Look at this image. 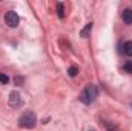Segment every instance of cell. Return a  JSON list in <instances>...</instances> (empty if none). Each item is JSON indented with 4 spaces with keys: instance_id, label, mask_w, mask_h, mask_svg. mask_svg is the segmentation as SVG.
I'll return each instance as SVG.
<instances>
[{
    "instance_id": "cell-1",
    "label": "cell",
    "mask_w": 132,
    "mask_h": 131,
    "mask_svg": "<svg viewBox=\"0 0 132 131\" xmlns=\"http://www.w3.org/2000/svg\"><path fill=\"white\" fill-rule=\"evenodd\" d=\"M97 97H98V88H97L95 85H88V86L81 91V94H80V100H81L85 105H91Z\"/></svg>"
},
{
    "instance_id": "cell-2",
    "label": "cell",
    "mask_w": 132,
    "mask_h": 131,
    "mask_svg": "<svg viewBox=\"0 0 132 131\" xmlns=\"http://www.w3.org/2000/svg\"><path fill=\"white\" fill-rule=\"evenodd\" d=\"M35 123H37V117H35V114H34L32 111L25 113V114L20 117V120H19V125H20L22 128H26V130L34 128Z\"/></svg>"
},
{
    "instance_id": "cell-3",
    "label": "cell",
    "mask_w": 132,
    "mask_h": 131,
    "mask_svg": "<svg viewBox=\"0 0 132 131\" xmlns=\"http://www.w3.org/2000/svg\"><path fill=\"white\" fill-rule=\"evenodd\" d=\"M5 22H6V25H8L9 28H17V25L20 23V17L17 16V12L8 11V12L5 14Z\"/></svg>"
},
{
    "instance_id": "cell-4",
    "label": "cell",
    "mask_w": 132,
    "mask_h": 131,
    "mask_svg": "<svg viewBox=\"0 0 132 131\" xmlns=\"http://www.w3.org/2000/svg\"><path fill=\"white\" fill-rule=\"evenodd\" d=\"M9 105H11L12 108H19V106L22 105V96H20L17 91H12V93L9 94Z\"/></svg>"
},
{
    "instance_id": "cell-5",
    "label": "cell",
    "mask_w": 132,
    "mask_h": 131,
    "mask_svg": "<svg viewBox=\"0 0 132 131\" xmlns=\"http://www.w3.org/2000/svg\"><path fill=\"white\" fill-rule=\"evenodd\" d=\"M121 19H123V22L125 23H128V25H131L132 23V9H125L123 12H121Z\"/></svg>"
},
{
    "instance_id": "cell-6",
    "label": "cell",
    "mask_w": 132,
    "mask_h": 131,
    "mask_svg": "<svg viewBox=\"0 0 132 131\" xmlns=\"http://www.w3.org/2000/svg\"><path fill=\"white\" fill-rule=\"evenodd\" d=\"M121 53L123 54H126V56H132V42L131 40H128V42H125L123 45H121Z\"/></svg>"
},
{
    "instance_id": "cell-7",
    "label": "cell",
    "mask_w": 132,
    "mask_h": 131,
    "mask_svg": "<svg viewBox=\"0 0 132 131\" xmlns=\"http://www.w3.org/2000/svg\"><path fill=\"white\" fill-rule=\"evenodd\" d=\"M57 14H59V17H60V19H63V17L66 16V12H65V5H63L62 2H59V3H57Z\"/></svg>"
},
{
    "instance_id": "cell-8",
    "label": "cell",
    "mask_w": 132,
    "mask_h": 131,
    "mask_svg": "<svg viewBox=\"0 0 132 131\" xmlns=\"http://www.w3.org/2000/svg\"><path fill=\"white\" fill-rule=\"evenodd\" d=\"M91 31H92V23H88V25H86V26L80 31V35H81V37H88Z\"/></svg>"
},
{
    "instance_id": "cell-9",
    "label": "cell",
    "mask_w": 132,
    "mask_h": 131,
    "mask_svg": "<svg viewBox=\"0 0 132 131\" xmlns=\"http://www.w3.org/2000/svg\"><path fill=\"white\" fill-rule=\"evenodd\" d=\"M68 74H69V76H71V77H75V76H77V74H78V69H77V68H75V66H71V68H69V69H68Z\"/></svg>"
},
{
    "instance_id": "cell-10",
    "label": "cell",
    "mask_w": 132,
    "mask_h": 131,
    "mask_svg": "<svg viewBox=\"0 0 132 131\" xmlns=\"http://www.w3.org/2000/svg\"><path fill=\"white\" fill-rule=\"evenodd\" d=\"M8 82H9V77H8L6 74L0 72V83H8Z\"/></svg>"
},
{
    "instance_id": "cell-11",
    "label": "cell",
    "mask_w": 132,
    "mask_h": 131,
    "mask_svg": "<svg viewBox=\"0 0 132 131\" xmlns=\"http://www.w3.org/2000/svg\"><path fill=\"white\" fill-rule=\"evenodd\" d=\"M123 68H125V71H126V72H129V74H132V62H126Z\"/></svg>"
}]
</instances>
